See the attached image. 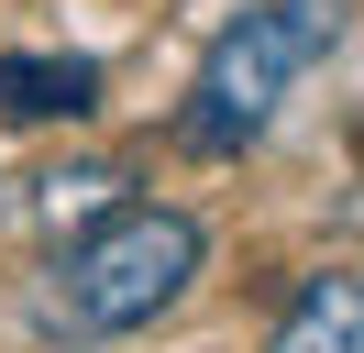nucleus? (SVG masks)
I'll list each match as a JSON object with an SVG mask.
<instances>
[{"mask_svg": "<svg viewBox=\"0 0 364 353\" xmlns=\"http://www.w3.org/2000/svg\"><path fill=\"white\" fill-rule=\"evenodd\" d=\"M342 11H353V0H254L243 22H221V44H210L199 78H188L177 144H199V154H243V144H265L276 110L298 100V78L342 44Z\"/></svg>", "mask_w": 364, "mask_h": 353, "instance_id": "obj_1", "label": "nucleus"}, {"mask_svg": "<svg viewBox=\"0 0 364 353\" xmlns=\"http://www.w3.org/2000/svg\"><path fill=\"white\" fill-rule=\"evenodd\" d=\"M199 254L210 243H199L188 210L122 199V210H100L89 232L55 243V309H67L77 331H144V320H166V309L188 298Z\"/></svg>", "mask_w": 364, "mask_h": 353, "instance_id": "obj_2", "label": "nucleus"}, {"mask_svg": "<svg viewBox=\"0 0 364 353\" xmlns=\"http://www.w3.org/2000/svg\"><path fill=\"white\" fill-rule=\"evenodd\" d=\"M122 188H133V166H111V154H77V166H33L0 188V232H89L100 210H122Z\"/></svg>", "mask_w": 364, "mask_h": 353, "instance_id": "obj_3", "label": "nucleus"}, {"mask_svg": "<svg viewBox=\"0 0 364 353\" xmlns=\"http://www.w3.org/2000/svg\"><path fill=\"white\" fill-rule=\"evenodd\" d=\"M100 66L89 56H0V122H89Z\"/></svg>", "mask_w": 364, "mask_h": 353, "instance_id": "obj_4", "label": "nucleus"}, {"mask_svg": "<svg viewBox=\"0 0 364 353\" xmlns=\"http://www.w3.org/2000/svg\"><path fill=\"white\" fill-rule=\"evenodd\" d=\"M265 353H364V276H309L276 309Z\"/></svg>", "mask_w": 364, "mask_h": 353, "instance_id": "obj_5", "label": "nucleus"}]
</instances>
